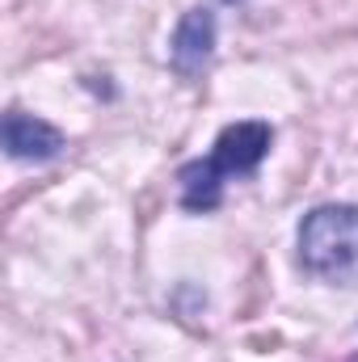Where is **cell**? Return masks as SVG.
<instances>
[{"instance_id": "6da1fadb", "label": "cell", "mask_w": 358, "mask_h": 362, "mask_svg": "<svg viewBox=\"0 0 358 362\" xmlns=\"http://www.w3.org/2000/svg\"><path fill=\"white\" fill-rule=\"evenodd\" d=\"M270 144H274V131L270 122H232L207 160H190L178 173L181 181V206L185 211H215L219 198H224V177H236V173H253L262 160H266Z\"/></svg>"}, {"instance_id": "7a4b0ae2", "label": "cell", "mask_w": 358, "mask_h": 362, "mask_svg": "<svg viewBox=\"0 0 358 362\" xmlns=\"http://www.w3.org/2000/svg\"><path fill=\"white\" fill-rule=\"evenodd\" d=\"M299 257L316 274H337L358 262V206L329 202L304 215L299 223Z\"/></svg>"}, {"instance_id": "3957f363", "label": "cell", "mask_w": 358, "mask_h": 362, "mask_svg": "<svg viewBox=\"0 0 358 362\" xmlns=\"http://www.w3.org/2000/svg\"><path fill=\"white\" fill-rule=\"evenodd\" d=\"M211 51H215V13L211 8H190L173 30V42H169V64L178 76H198L207 64H211Z\"/></svg>"}, {"instance_id": "277c9868", "label": "cell", "mask_w": 358, "mask_h": 362, "mask_svg": "<svg viewBox=\"0 0 358 362\" xmlns=\"http://www.w3.org/2000/svg\"><path fill=\"white\" fill-rule=\"evenodd\" d=\"M59 148H64V135L51 122L30 118V114L4 118V152L13 160H51V156H59Z\"/></svg>"}]
</instances>
